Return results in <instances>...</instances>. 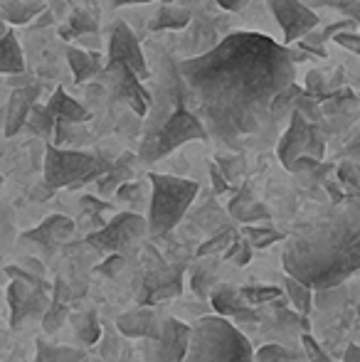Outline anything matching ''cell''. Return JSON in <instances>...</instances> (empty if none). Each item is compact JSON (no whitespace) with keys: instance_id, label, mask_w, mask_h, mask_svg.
<instances>
[{"instance_id":"1","label":"cell","mask_w":360,"mask_h":362,"mask_svg":"<svg viewBox=\"0 0 360 362\" xmlns=\"http://www.w3.org/2000/svg\"><path fill=\"white\" fill-rule=\"evenodd\" d=\"M207 134L237 144L257 134L294 81L286 45L260 33H230L215 49L178 64Z\"/></svg>"},{"instance_id":"2","label":"cell","mask_w":360,"mask_h":362,"mask_svg":"<svg viewBox=\"0 0 360 362\" xmlns=\"http://www.w3.org/2000/svg\"><path fill=\"white\" fill-rule=\"evenodd\" d=\"M284 269L311 288H333L360 272V212H338L294 234Z\"/></svg>"},{"instance_id":"3","label":"cell","mask_w":360,"mask_h":362,"mask_svg":"<svg viewBox=\"0 0 360 362\" xmlns=\"http://www.w3.org/2000/svg\"><path fill=\"white\" fill-rule=\"evenodd\" d=\"M182 362H255V350L230 320L215 313L192 325V343Z\"/></svg>"},{"instance_id":"4","label":"cell","mask_w":360,"mask_h":362,"mask_svg":"<svg viewBox=\"0 0 360 362\" xmlns=\"http://www.w3.org/2000/svg\"><path fill=\"white\" fill-rule=\"evenodd\" d=\"M151 202H149V234L166 237L178 227V222L190 210L192 200L200 192L195 180L166 175V173H151Z\"/></svg>"},{"instance_id":"5","label":"cell","mask_w":360,"mask_h":362,"mask_svg":"<svg viewBox=\"0 0 360 362\" xmlns=\"http://www.w3.org/2000/svg\"><path fill=\"white\" fill-rule=\"evenodd\" d=\"M207 126L202 124L200 116L192 114L187 106H178L158 129L146 131L144 141L139 148V160L151 165V163L161 160L175 148L185 146L187 141H207Z\"/></svg>"},{"instance_id":"6","label":"cell","mask_w":360,"mask_h":362,"mask_svg":"<svg viewBox=\"0 0 360 362\" xmlns=\"http://www.w3.org/2000/svg\"><path fill=\"white\" fill-rule=\"evenodd\" d=\"M111 170L109 163L91 156L87 151L47 146L45 148V182L52 190L77 187L89 180H101Z\"/></svg>"},{"instance_id":"7","label":"cell","mask_w":360,"mask_h":362,"mask_svg":"<svg viewBox=\"0 0 360 362\" xmlns=\"http://www.w3.org/2000/svg\"><path fill=\"white\" fill-rule=\"evenodd\" d=\"M192 343V328L178 318H166L158 338L144 340L141 353L146 362H182Z\"/></svg>"},{"instance_id":"8","label":"cell","mask_w":360,"mask_h":362,"mask_svg":"<svg viewBox=\"0 0 360 362\" xmlns=\"http://www.w3.org/2000/svg\"><path fill=\"white\" fill-rule=\"evenodd\" d=\"M149 232V219H144L136 212H121L114 219L104 224L99 232L89 234V244L101 252L119 254L121 249H126L129 244H134L136 239H141Z\"/></svg>"},{"instance_id":"9","label":"cell","mask_w":360,"mask_h":362,"mask_svg":"<svg viewBox=\"0 0 360 362\" xmlns=\"http://www.w3.org/2000/svg\"><path fill=\"white\" fill-rule=\"evenodd\" d=\"M106 84H109L114 99L124 101L134 114L149 116L151 109V94L146 91V86L141 84V76L126 64H106L104 69Z\"/></svg>"},{"instance_id":"10","label":"cell","mask_w":360,"mask_h":362,"mask_svg":"<svg viewBox=\"0 0 360 362\" xmlns=\"http://www.w3.org/2000/svg\"><path fill=\"white\" fill-rule=\"evenodd\" d=\"M106 64H126L131 67L136 74L144 79H151V64L149 57H146L144 47H141L139 37L134 35V30L126 23H116L111 28V37H109V62Z\"/></svg>"},{"instance_id":"11","label":"cell","mask_w":360,"mask_h":362,"mask_svg":"<svg viewBox=\"0 0 360 362\" xmlns=\"http://www.w3.org/2000/svg\"><path fill=\"white\" fill-rule=\"evenodd\" d=\"M269 10L277 18V23L281 25L286 47H291L294 42L303 40L318 28V15L301 0H269Z\"/></svg>"},{"instance_id":"12","label":"cell","mask_w":360,"mask_h":362,"mask_svg":"<svg viewBox=\"0 0 360 362\" xmlns=\"http://www.w3.org/2000/svg\"><path fill=\"white\" fill-rule=\"evenodd\" d=\"M311 126L306 119H303L301 114H294L291 119H289V126L286 131H284L281 141H279V148H277V156L279 160H281V165L286 168V170H291L294 163L298 160V158H303L308 153V141H311Z\"/></svg>"},{"instance_id":"13","label":"cell","mask_w":360,"mask_h":362,"mask_svg":"<svg viewBox=\"0 0 360 362\" xmlns=\"http://www.w3.org/2000/svg\"><path fill=\"white\" fill-rule=\"evenodd\" d=\"M40 300H45V293L40 286L25 281H10L8 286V303H10V323L18 325L20 320H25L28 315H37L42 310V315L47 313L50 305H40Z\"/></svg>"},{"instance_id":"14","label":"cell","mask_w":360,"mask_h":362,"mask_svg":"<svg viewBox=\"0 0 360 362\" xmlns=\"http://www.w3.org/2000/svg\"><path fill=\"white\" fill-rule=\"evenodd\" d=\"M163 320L166 318H161L153 308H134V310L121 313L116 325H119V330L126 338L153 340V338H158L161 330H163Z\"/></svg>"},{"instance_id":"15","label":"cell","mask_w":360,"mask_h":362,"mask_svg":"<svg viewBox=\"0 0 360 362\" xmlns=\"http://www.w3.org/2000/svg\"><path fill=\"white\" fill-rule=\"evenodd\" d=\"M40 86H23V89H13L8 99V109H5V136L13 139L23 126H28V119L33 109L37 106Z\"/></svg>"},{"instance_id":"16","label":"cell","mask_w":360,"mask_h":362,"mask_svg":"<svg viewBox=\"0 0 360 362\" xmlns=\"http://www.w3.org/2000/svg\"><path fill=\"white\" fill-rule=\"evenodd\" d=\"M74 232V222L64 215H50L45 222H40L35 229H28V232L20 234V239L25 242H33L42 249H54L62 242H67Z\"/></svg>"},{"instance_id":"17","label":"cell","mask_w":360,"mask_h":362,"mask_svg":"<svg viewBox=\"0 0 360 362\" xmlns=\"http://www.w3.org/2000/svg\"><path fill=\"white\" fill-rule=\"evenodd\" d=\"M47 109L52 111L54 119H57L59 124L74 126V124H87V121L91 119L87 106H82L79 101H74L64 89H54V94L50 96V101H47Z\"/></svg>"},{"instance_id":"18","label":"cell","mask_w":360,"mask_h":362,"mask_svg":"<svg viewBox=\"0 0 360 362\" xmlns=\"http://www.w3.org/2000/svg\"><path fill=\"white\" fill-rule=\"evenodd\" d=\"M192 23V13L185 5H161L158 13L153 15V20L149 23V30H185Z\"/></svg>"},{"instance_id":"19","label":"cell","mask_w":360,"mask_h":362,"mask_svg":"<svg viewBox=\"0 0 360 362\" xmlns=\"http://www.w3.org/2000/svg\"><path fill=\"white\" fill-rule=\"evenodd\" d=\"M0 69L3 74H25V57L23 47H20L18 37H15L13 30H5L3 35V47H0Z\"/></svg>"},{"instance_id":"20","label":"cell","mask_w":360,"mask_h":362,"mask_svg":"<svg viewBox=\"0 0 360 362\" xmlns=\"http://www.w3.org/2000/svg\"><path fill=\"white\" fill-rule=\"evenodd\" d=\"M67 62H69V69H72L74 79H77V84H84V81H89L91 76H96V72H99V57H96L94 52H89V49L69 47Z\"/></svg>"},{"instance_id":"21","label":"cell","mask_w":360,"mask_h":362,"mask_svg":"<svg viewBox=\"0 0 360 362\" xmlns=\"http://www.w3.org/2000/svg\"><path fill=\"white\" fill-rule=\"evenodd\" d=\"M37 15H45V3H35V0H3L5 23L25 25L37 18Z\"/></svg>"},{"instance_id":"22","label":"cell","mask_w":360,"mask_h":362,"mask_svg":"<svg viewBox=\"0 0 360 362\" xmlns=\"http://www.w3.org/2000/svg\"><path fill=\"white\" fill-rule=\"evenodd\" d=\"M212 305H215L217 315L230 318V315H250V310L242 305V293L230 286H217L212 291Z\"/></svg>"},{"instance_id":"23","label":"cell","mask_w":360,"mask_h":362,"mask_svg":"<svg viewBox=\"0 0 360 362\" xmlns=\"http://www.w3.org/2000/svg\"><path fill=\"white\" fill-rule=\"evenodd\" d=\"M84 353L69 345H52L47 340H37V358L35 362H82Z\"/></svg>"},{"instance_id":"24","label":"cell","mask_w":360,"mask_h":362,"mask_svg":"<svg viewBox=\"0 0 360 362\" xmlns=\"http://www.w3.org/2000/svg\"><path fill=\"white\" fill-rule=\"evenodd\" d=\"M303 86H298V84H291V86H286V89L281 91V94L274 99V104H272V119H277V121H281V119H291L294 114H296V104H298V99L303 96Z\"/></svg>"},{"instance_id":"25","label":"cell","mask_w":360,"mask_h":362,"mask_svg":"<svg viewBox=\"0 0 360 362\" xmlns=\"http://www.w3.org/2000/svg\"><path fill=\"white\" fill-rule=\"evenodd\" d=\"M57 124L59 121L54 119V114L47 109V104L35 106L33 114H30V119H28V129L33 131V134H40V136L54 134V131H57Z\"/></svg>"},{"instance_id":"26","label":"cell","mask_w":360,"mask_h":362,"mask_svg":"<svg viewBox=\"0 0 360 362\" xmlns=\"http://www.w3.org/2000/svg\"><path fill=\"white\" fill-rule=\"evenodd\" d=\"M178 293H180V272H173L168 279L158 281V286H151L144 303H158V300H168Z\"/></svg>"},{"instance_id":"27","label":"cell","mask_w":360,"mask_h":362,"mask_svg":"<svg viewBox=\"0 0 360 362\" xmlns=\"http://www.w3.org/2000/svg\"><path fill=\"white\" fill-rule=\"evenodd\" d=\"M74 333L79 335V340L87 345H94L96 340H99L101 335V325H99V318H96L94 310H89V313L79 315L77 320H74Z\"/></svg>"},{"instance_id":"28","label":"cell","mask_w":360,"mask_h":362,"mask_svg":"<svg viewBox=\"0 0 360 362\" xmlns=\"http://www.w3.org/2000/svg\"><path fill=\"white\" fill-rule=\"evenodd\" d=\"M67 318H69L67 303H62V300H52V303H50V308H47V313L42 315V330H45V333H50V335L57 333Z\"/></svg>"},{"instance_id":"29","label":"cell","mask_w":360,"mask_h":362,"mask_svg":"<svg viewBox=\"0 0 360 362\" xmlns=\"http://www.w3.org/2000/svg\"><path fill=\"white\" fill-rule=\"evenodd\" d=\"M311 291H313L311 286L296 281V279H291V276L286 279V293H289V298H291V303L296 305V310H301V313L311 310Z\"/></svg>"},{"instance_id":"30","label":"cell","mask_w":360,"mask_h":362,"mask_svg":"<svg viewBox=\"0 0 360 362\" xmlns=\"http://www.w3.org/2000/svg\"><path fill=\"white\" fill-rule=\"evenodd\" d=\"M303 89H306V94H308V96H313V99L321 101V104L328 99V96L333 94V91H331V84L326 81V74H323V72H316V69L306 74V84H303Z\"/></svg>"},{"instance_id":"31","label":"cell","mask_w":360,"mask_h":362,"mask_svg":"<svg viewBox=\"0 0 360 362\" xmlns=\"http://www.w3.org/2000/svg\"><path fill=\"white\" fill-rule=\"evenodd\" d=\"M296 111L308 121V124H313V126H321L323 124V106H321V101H316L313 96H308L306 91H303V96L298 99Z\"/></svg>"},{"instance_id":"32","label":"cell","mask_w":360,"mask_h":362,"mask_svg":"<svg viewBox=\"0 0 360 362\" xmlns=\"http://www.w3.org/2000/svg\"><path fill=\"white\" fill-rule=\"evenodd\" d=\"M245 234L250 237V242L255 244V247H260V249L269 247V244H274L277 239H284V234L274 232L272 227H252V224H247V227H245Z\"/></svg>"},{"instance_id":"33","label":"cell","mask_w":360,"mask_h":362,"mask_svg":"<svg viewBox=\"0 0 360 362\" xmlns=\"http://www.w3.org/2000/svg\"><path fill=\"white\" fill-rule=\"evenodd\" d=\"M69 28H72L74 35H94L96 30H99V25H96V20L91 18L87 10H74L72 15H69Z\"/></svg>"},{"instance_id":"34","label":"cell","mask_w":360,"mask_h":362,"mask_svg":"<svg viewBox=\"0 0 360 362\" xmlns=\"http://www.w3.org/2000/svg\"><path fill=\"white\" fill-rule=\"evenodd\" d=\"M338 180H341L348 190H353L356 195H360V165L358 163L343 160L341 165H338Z\"/></svg>"},{"instance_id":"35","label":"cell","mask_w":360,"mask_h":362,"mask_svg":"<svg viewBox=\"0 0 360 362\" xmlns=\"http://www.w3.org/2000/svg\"><path fill=\"white\" fill-rule=\"evenodd\" d=\"M326 35H323V30H313V33H308L303 40H298V47L303 49V52L308 54H316V57H326Z\"/></svg>"},{"instance_id":"36","label":"cell","mask_w":360,"mask_h":362,"mask_svg":"<svg viewBox=\"0 0 360 362\" xmlns=\"http://www.w3.org/2000/svg\"><path fill=\"white\" fill-rule=\"evenodd\" d=\"M250 259H252L250 244H247L245 239H232L230 249L225 252V262H232V264H240V267H245Z\"/></svg>"},{"instance_id":"37","label":"cell","mask_w":360,"mask_h":362,"mask_svg":"<svg viewBox=\"0 0 360 362\" xmlns=\"http://www.w3.org/2000/svg\"><path fill=\"white\" fill-rule=\"evenodd\" d=\"M255 202H257V200H255V197H252V190L245 185L240 192H237V197H235V200L230 202V212H232V217L242 219V217L247 215V210H250V207L255 205Z\"/></svg>"},{"instance_id":"38","label":"cell","mask_w":360,"mask_h":362,"mask_svg":"<svg viewBox=\"0 0 360 362\" xmlns=\"http://www.w3.org/2000/svg\"><path fill=\"white\" fill-rule=\"evenodd\" d=\"M294 355L289 350H284L281 345H265L257 353V362H291Z\"/></svg>"},{"instance_id":"39","label":"cell","mask_w":360,"mask_h":362,"mask_svg":"<svg viewBox=\"0 0 360 362\" xmlns=\"http://www.w3.org/2000/svg\"><path fill=\"white\" fill-rule=\"evenodd\" d=\"M242 298H247L250 303H265V300H274L279 296V288H272V286H257V288H242L240 291Z\"/></svg>"},{"instance_id":"40","label":"cell","mask_w":360,"mask_h":362,"mask_svg":"<svg viewBox=\"0 0 360 362\" xmlns=\"http://www.w3.org/2000/svg\"><path fill=\"white\" fill-rule=\"evenodd\" d=\"M124 267H126V259L121 257V254H111L106 262H101L99 267H96V274H104V276L114 279V276H119V272Z\"/></svg>"},{"instance_id":"41","label":"cell","mask_w":360,"mask_h":362,"mask_svg":"<svg viewBox=\"0 0 360 362\" xmlns=\"http://www.w3.org/2000/svg\"><path fill=\"white\" fill-rule=\"evenodd\" d=\"M358 28H360V25L356 23V20L348 18V20H341V23H331L328 28H323V35H326L328 40H333V37H338V35L358 33Z\"/></svg>"},{"instance_id":"42","label":"cell","mask_w":360,"mask_h":362,"mask_svg":"<svg viewBox=\"0 0 360 362\" xmlns=\"http://www.w3.org/2000/svg\"><path fill=\"white\" fill-rule=\"evenodd\" d=\"M333 40H336V45H341L343 49H348V52H353V54H358V57H360V35L358 33L338 35V37H333Z\"/></svg>"},{"instance_id":"43","label":"cell","mask_w":360,"mask_h":362,"mask_svg":"<svg viewBox=\"0 0 360 362\" xmlns=\"http://www.w3.org/2000/svg\"><path fill=\"white\" fill-rule=\"evenodd\" d=\"M255 219H265V222L269 219V210H267V207L262 205V202H255V205H252L250 210H247V215L242 217L240 222H247V224H250V222H255Z\"/></svg>"},{"instance_id":"44","label":"cell","mask_w":360,"mask_h":362,"mask_svg":"<svg viewBox=\"0 0 360 362\" xmlns=\"http://www.w3.org/2000/svg\"><path fill=\"white\" fill-rule=\"evenodd\" d=\"M303 345H306V353H308V358H311L313 362H328V360H326V355L321 353V348H318L316 340H313V338L303 335Z\"/></svg>"},{"instance_id":"45","label":"cell","mask_w":360,"mask_h":362,"mask_svg":"<svg viewBox=\"0 0 360 362\" xmlns=\"http://www.w3.org/2000/svg\"><path fill=\"white\" fill-rule=\"evenodd\" d=\"M215 3L220 5L222 10H227V13H240L242 8H247L250 0H215Z\"/></svg>"},{"instance_id":"46","label":"cell","mask_w":360,"mask_h":362,"mask_svg":"<svg viewBox=\"0 0 360 362\" xmlns=\"http://www.w3.org/2000/svg\"><path fill=\"white\" fill-rule=\"evenodd\" d=\"M346 158H348V160H353V163H358V165H360V139H353L351 144H348V148H346Z\"/></svg>"},{"instance_id":"47","label":"cell","mask_w":360,"mask_h":362,"mask_svg":"<svg viewBox=\"0 0 360 362\" xmlns=\"http://www.w3.org/2000/svg\"><path fill=\"white\" fill-rule=\"evenodd\" d=\"M286 49H289V57H291V62H294V64H301V62H306V59L311 57V54L303 52V49L298 47V45H296V47L291 45V47H286Z\"/></svg>"},{"instance_id":"48","label":"cell","mask_w":360,"mask_h":362,"mask_svg":"<svg viewBox=\"0 0 360 362\" xmlns=\"http://www.w3.org/2000/svg\"><path fill=\"white\" fill-rule=\"evenodd\" d=\"M8 84H13L15 89H23V86H33V81H30V76L20 74V76H8Z\"/></svg>"},{"instance_id":"49","label":"cell","mask_w":360,"mask_h":362,"mask_svg":"<svg viewBox=\"0 0 360 362\" xmlns=\"http://www.w3.org/2000/svg\"><path fill=\"white\" fill-rule=\"evenodd\" d=\"M346 362H360V345H348L346 350Z\"/></svg>"},{"instance_id":"50","label":"cell","mask_w":360,"mask_h":362,"mask_svg":"<svg viewBox=\"0 0 360 362\" xmlns=\"http://www.w3.org/2000/svg\"><path fill=\"white\" fill-rule=\"evenodd\" d=\"M212 182H215V187H217V192H222L227 187V182H225V177L220 175V170H212Z\"/></svg>"},{"instance_id":"51","label":"cell","mask_w":360,"mask_h":362,"mask_svg":"<svg viewBox=\"0 0 360 362\" xmlns=\"http://www.w3.org/2000/svg\"><path fill=\"white\" fill-rule=\"evenodd\" d=\"M114 8H121V5H136V3H153V0H109Z\"/></svg>"},{"instance_id":"52","label":"cell","mask_w":360,"mask_h":362,"mask_svg":"<svg viewBox=\"0 0 360 362\" xmlns=\"http://www.w3.org/2000/svg\"><path fill=\"white\" fill-rule=\"evenodd\" d=\"M348 13H351L353 20H356V23L360 25V0H356V3H353L351 8H348Z\"/></svg>"},{"instance_id":"53","label":"cell","mask_w":360,"mask_h":362,"mask_svg":"<svg viewBox=\"0 0 360 362\" xmlns=\"http://www.w3.org/2000/svg\"><path fill=\"white\" fill-rule=\"evenodd\" d=\"M59 35H62L64 40H72L74 37V33H72V28H69V25H64V28L59 30Z\"/></svg>"},{"instance_id":"54","label":"cell","mask_w":360,"mask_h":362,"mask_svg":"<svg viewBox=\"0 0 360 362\" xmlns=\"http://www.w3.org/2000/svg\"><path fill=\"white\" fill-rule=\"evenodd\" d=\"M161 5H175V0H161Z\"/></svg>"}]
</instances>
